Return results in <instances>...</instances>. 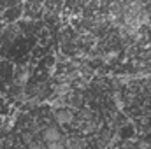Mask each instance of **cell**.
<instances>
[{
	"label": "cell",
	"mask_w": 151,
	"mask_h": 149,
	"mask_svg": "<svg viewBox=\"0 0 151 149\" xmlns=\"http://www.w3.org/2000/svg\"><path fill=\"white\" fill-rule=\"evenodd\" d=\"M19 35H21V30H19L18 23L4 25V28L0 30V56H5V53L16 44Z\"/></svg>",
	"instance_id": "6da1fadb"
},
{
	"label": "cell",
	"mask_w": 151,
	"mask_h": 149,
	"mask_svg": "<svg viewBox=\"0 0 151 149\" xmlns=\"http://www.w3.org/2000/svg\"><path fill=\"white\" fill-rule=\"evenodd\" d=\"M40 137H42V140L46 142V146H47V144H56V142H62V140H63V133H62L60 126H56V125H47V126H44L42 132H40Z\"/></svg>",
	"instance_id": "7a4b0ae2"
},
{
	"label": "cell",
	"mask_w": 151,
	"mask_h": 149,
	"mask_svg": "<svg viewBox=\"0 0 151 149\" xmlns=\"http://www.w3.org/2000/svg\"><path fill=\"white\" fill-rule=\"evenodd\" d=\"M21 19H23V2H21L19 5L12 7V9L4 11V12H2V18H0L2 25H14V23L21 21Z\"/></svg>",
	"instance_id": "3957f363"
},
{
	"label": "cell",
	"mask_w": 151,
	"mask_h": 149,
	"mask_svg": "<svg viewBox=\"0 0 151 149\" xmlns=\"http://www.w3.org/2000/svg\"><path fill=\"white\" fill-rule=\"evenodd\" d=\"M53 117L56 121V126L69 125V123L74 121V112L70 111L69 107H58V109H55V112H53Z\"/></svg>",
	"instance_id": "277c9868"
},
{
	"label": "cell",
	"mask_w": 151,
	"mask_h": 149,
	"mask_svg": "<svg viewBox=\"0 0 151 149\" xmlns=\"http://www.w3.org/2000/svg\"><path fill=\"white\" fill-rule=\"evenodd\" d=\"M65 149H86V142L79 137H70V139H65L63 140Z\"/></svg>",
	"instance_id": "5b68a950"
},
{
	"label": "cell",
	"mask_w": 151,
	"mask_h": 149,
	"mask_svg": "<svg viewBox=\"0 0 151 149\" xmlns=\"http://www.w3.org/2000/svg\"><path fill=\"white\" fill-rule=\"evenodd\" d=\"M19 4H21L19 0H0V12L7 11V9H12V7H16Z\"/></svg>",
	"instance_id": "8992f818"
},
{
	"label": "cell",
	"mask_w": 151,
	"mask_h": 149,
	"mask_svg": "<svg viewBox=\"0 0 151 149\" xmlns=\"http://www.w3.org/2000/svg\"><path fill=\"white\" fill-rule=\"evenodd\" d=\"M63 140H65V139H63ZM63 140H62V142H56V144H47V146H46V149H65Z\"/></svg>",
	"instance_id": "52a82bcc"
},
{
	"label": "cell",
	"mask_w": 151,
	"mask_h": 149,
	"mask_svg": "<svg viewBox=\"0 0 151 149\" xmlns=\"http://www.w3.org/2000/svg\"><path fill=\"white\" fill-rule=\"evenodd\" d=\"M2 28H4V25H2V21H0V30H2Z\"/></svg>",
	"instance_id": "ba28073f"
},
{
	"label": "cell",
	"mask_w": 151,
	"mask_h": 149,
	"mask_svg": "<svg viewBox=\"0 0 151 149\" xmlns=\"http://www.w3.org/2000/svg\"><path fill=\"white\" fill-rule=\"evenodd\" d=\"M0 18H2V12H0Z\"/></svg>",
	"instance_id": "9c48e42d"
}]
</instances>
